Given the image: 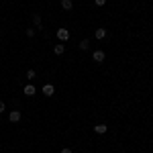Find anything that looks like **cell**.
Returning a JSON list of instances; mask_svg holds the SVG:
<instances>
[{
	"label": "cell",
	"instance_id": "6da1fadb",
	"mask_svg": "<svg viewBox=\"0 0 153 153\" xmlns=\"http://www.w3.org/2000/svg\"><path fill=\"white\" fill-rule=\"evenodd\" d=\"M57 39L61 43H65V41L70 39V31H68V29H57Z\"/></svg>",
	"mask_w": 153,
	"mask_h": 153
},
{
	"label": "cell",
	"instance_id": "7a4b0ae2",
	"mask_svg": "<svg viewBox=\"0 0 153 153\" xmlns=\"http://www.w3.org/2000/svg\"><path fill=\"white\" fill-rule=\"evenodd\" d=\"M104 57H106L104 51H100V49H96L94 53H92V59H94L96 63H102V61H104Z\"/></svg>",
	"mask_w": 153,
	"mask_h": 153
},
{
	"label": "cell",
	"instance_id": "3957f363",
	"mask_svg": "<svg viewBox=\"0 0 153 153\" xmlns=\"http://www.w3.org/2000/svg\"><path fill=\"white\" fill-rule=\"evenodd\" d=\"M8 120L10 123H19L21 120V110H12L10 114H8Z\"/></svg>",
	"mask_w": 153,
	"mask_h": 153
},
{
	"label": "cell",
	"instance_id": "277c9868",
	"mask_svg": "<svg viewBox=\"0 0 153 153\" xmlns=\"http://www.w3.org/2000/svg\"><path fill=\"white\" fill-rule=\"evenodd\" d=\"M53 92H55V88H53L51 84H45V86H43V94L45 96H53Z\"/></svg>",
	"mask_w": 153,
	"mask_h": 153
},
{
	"label": "cell",
	"instance_id": "5b68a950",
	"mask_svg": "<svg viewBox=\"0 0 153 153\" xmlns=\"http://www.w3.org/2000/svg\"><path fill=\"white\" fill-rule=\"evenodd\" d=\"M61 8H63V10H71V8H74V2H71V0H61Z\"/></svg>",
	"mask_w": 153,
	"mask_h": 153
},
{
	"label": "cell",
	"instance_id": "8992f818",
	"mask_svg": "<svg viewBox=\"0 0 153 153\" xmlns=\"http://www.w3.org/2000/svg\"><path fill=\"white\" fill-rule=\"evenodd\" d=\"M106 131H108L106 125H96V127H94V133H98V135H104Z\"/></svg>",
	"mask_w": 153,
	"mask_h": 153
},
{
	"label": "cell",
	"instance_id": "52a82bcc",
	"mask_svg": "<svg viewBox=\"0 0 153 153\" xmlns=\"http://www.w3.org/2000/svg\"><path fill=\"white\" fill-rule=\"evenodd\" d=\"M25 94H27V96H35V86H33V84L25 86Z\"/></svg>",
	"mask_w": 153,
	"mask_h": 153
},
{
	"label": "cell",
	"instance_id": "ba28073f",
	"mask_svg": "<svg viewBox=\"0 0 153 153\" xmlns=\"http://www.w3.org/2000/svg\"><path fill=\"white\" fill-rule=\"evenodd\" d=\"M53 51H55V55H61V53L65 51V45H63V43H59V45H55V47H53Z\"/></svg>",
	"mask_w": 153,
	"mask_h": 153
},
{
	"label": "cell",
	"instance_id": "9c48e42d",
	"mask_svg": "<svg viewBox=\"0 0 153 153\" xmlns=\"http://www.w3.org/2000/svg\"><path fill=\"white\" fill-rule=\"evenodd\" d=\"M94 37H96V39H104V37H106V29H96Z\"/></svg>",
	"mask_w": 153,
	"mask_h": 153
},
{
	"label": "cell",
	"instance_id": "30bf717a",
	"mask_svg": "<svg viewBox=\"0 0 153 153\" xmlns=\"http://www.w3.org/2000/svg\"><path fill=\"white\" fill-rule=\"evenodd\" d=\"M80 49H82V51L90 49V41H88V39H82V41H80Z\"/></svg>",
	"mask_w": 153,
	"mask_h": 153
},
{
	"label": "cell",
	"instance_id": "8fae6325",
	"mask_svg": "<svg viewBox=\"0 0 153 153\" xmlns=\"http://www.w3.org/2000/svg\"><path fill=\"white\" fill-rule=\"evenodd\" d=\"M33 23L37 29H41V14H33Z\"/></svg>",
	"mask_w": 153,
	"mask_h": 153
},
{
	"label": "cell",
	"instance_id": "7c38bea8",
	"mask_svg": "<svg viewBox=\"0 0 153 153\" xmlns=\"http://www.w3.org/2000/svg\"><path fill=\"white\" fill-rule=\"evenodd\" d=\"M27 78H29V80H31V82H33V80H35V78H37L35 70H29V71H27Z\"/></svg>",
	"mask_w": 153,
	"mask_h": 153
},
{
	"label": "cell",
	"instance_id": "4fadbf2b",
	"mask_svg": "<svg viewBox=\"0 0 153 153\" xmlns=\"http://www.w3.org/2000/svg\"><path fill=\"white\" fill-rule=\"evenodd\" d=\"M27 37H35V29H33V27L27 29Z\"/></svg>",
	"mask_w": 153,
	"mask_h": 153
},
{
	"label": "cell",
	"instance_id": "5bb4252c",
	"mask_svg": "<svg viewBox=\"0 0 153 153\" xmlns=\"http://www.w3.org/2000/svg\"><path fill=\"white\" fill-rule=\"evenodd\" d=\"M94 4H96V6H104L106 0H94Z\"/></svg>",
	"mask_w": 153,
	"mask_h": 153
},
{
	"label": "cell",
	"instance_id": "9a60e30c",
	"mask_svg": "<svg viewBox=\"0 0 153 153\" xmlns=\"http://www.w3.org/2000/svg\"><path fill=\"white\" fill-rule=\"evenodd\" d=\"M4 110H6V104H4V102L0 100V112H4Z\"/></svg>",
	"mask_w": 153,
	"mask_h": 153
},
{
	"label": "cell",
	"instance_id": "2e32d148",
	"mask_svg": "<svg viewBox=\"0 0 153 153\" xmlns=\"http://www.w3.org/2000/svg\"><path fill=\"white\" fill-rule=\"evenodd\" d=\"M61 153H71V149H68V147H63V149H61Z\"/></svg>",
	"mask_w": 153,
	"mask_h": 153
}]
</instances>
